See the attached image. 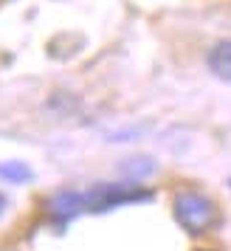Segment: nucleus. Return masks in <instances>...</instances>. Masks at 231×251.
I'll return each mask as SVG.
<instances>
[{
	"label": "nucleus",
	"instance_id": "0eeeda50",
	"mask_svg": "<svg viewBox=\"0 0 231 251\" xmlns=\"http://www.w3.org/2000/svg\"><path fill=\"white\" fill-rule=\"evenodd\" d=\"M6 206H9V201H6V195L0 192V215H3V212H6Z\"/></svg>",
	"mask_w": 231,
	"mask_h": 251
},
{
	"label": "nucleus",
	"instance_id": "423d86ee",
	"mask_svg": "<svg viewBox=\"0 0 231 251\" xmlns=\"http://www.w3.org/2000/svg\"><path fill=\"white\" fill-rule=\"evenodd\" d=\"M0 178L9 183H25L34 178V172H31V167H25L23 161H3L0 164Z\"/></svg>",
	"mask_w": 231,
	"mask_h": 251
},
{
	"label": "nucleus",
	"instance_id": "f03ea898",
	"mask_svg": "<svg viewBox=\"0 0 231 251\" xmlns=\"http://www.w3.org/2000/svg\"><path fill=\"white\" fill-rule=\"evenodd\" d=\"M85 198H88V209L91 212H107V209H116V206L152 201V192L141 189L136 183H99L91 192H85Z\"/></svg>",
	"mask_w": 231,
	"mask_h": 251
},
{
	"label": "nucleus",
	"instance_id": "39448f33",
	"mask_svg": "<svg viewBox=\"0 0 231 251\" xmlns=\"http://www.w3.org/2000/svg\"><path fill=\"white\" fill-rule=\"evenodd\" d=\"M121 172L127 178H133V181H144V178H150L155 172V161L147 158V155H136V158H127L121 164Z\"/></svg>",
	"mask_w": 231,
	"mask_h": 251
},
{
	"label": "nucleus",
	"instance_id": "7ed1b4c3",
	"mask_svg": "<svg viewBox=\"0 0 231 251\" xmlns=\"http://www.w3.org/2000/svg\"><path fill=\"white\" fill-rule=\"evenodd\" d=\"M48 209H51V215L57 217L59 223H68L73 217L79 215L82 209H88V198L76 189H59L51 201H48Z\"/></svg>",
	"mask_w": 231,
	"mask_h": 251
},
{
	"label": "nucleus",
	"instance_id": "20e7f679",
	"mask_svg": "<svg viewBox=\"0 0 231 251\" xmlns=\"http://www.w3.org/2000/svg\"><path fill=\"white\" fill-rule=\"evenodd\" d=\"M208 71L223 82H231V40H220L208 51Z\"/></svg>",
	"mask_w": 231,
	"mask_h": 251
},
{
	"label": "nucleus",
	"instance_id": "6e6552de",
	"mask_svg": "<svg viewBox=\"0 0 231 251\" xmlns=\"http://www.w3.org/2000/svg\"><path fill=\"white\" fill-rule=\"evenodd\" d=\"M197 251H208V249H197Z\"/></svg>",
	"mask_w": 231,
	"mask_h": 251
},
{
	"label": "nucleus",
	"instance_id": "f257e3e1",
	"mask_svg": "<svg viewBox=\"0 0 231 251\" xmlns=\"http://www.w3.org/2000/svg\"><path fill=\"white\" fill-rule=\"evenodd\" d=\"M172 212L178 226L189 231V234H200L206 231L214 220H217V206L211 198H206L203 192H195V189H186V192H178L172 201Z\"/></svg>",
	"mask_w": 231,
	"mask_h": 251
}]
</instances>
